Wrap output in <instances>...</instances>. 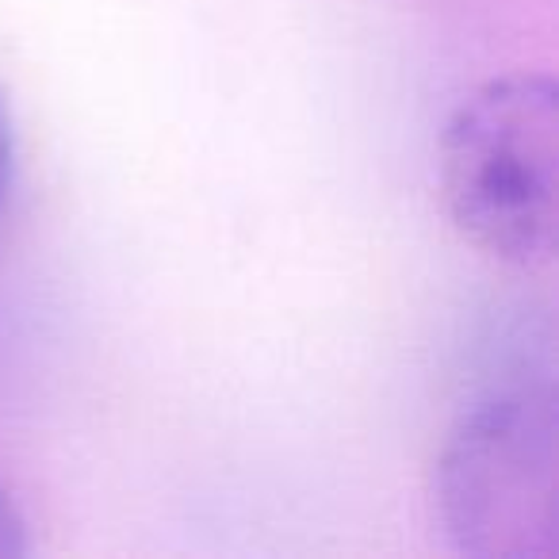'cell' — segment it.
<instances>
[{"mask_svg":"<svg viewBox=\"0 0 559 559\" xmlns=\"http://www.w3.org/2000/svg\"><path fill=\"white\" fill-rule=\"evenodd\" d=\"M441 200L452 226L487 257L540 269L559 238V93L513 73L472 93L444 123Z\"/></svg>","mask_w":559,"mask_h":559,"instance_id":"cell-1","label":"cell"},{"mask_svg":"<svg viewBox=\"0 0 559 559\" xmlns=\"http://www.w3.org/2000/svg\"><path fill=\"white\" fill-rule=\"evenodd\" d=\"M437 513L464 556H559V418L551 391L472 406L437 460Z\"/></svg>","mask_w":559,"mask_h":559,"instance_id":"cell-2","label":"cell"},{"mask_svg":"<svg viewBox=\"0 0 559 559\" xmlns=\"http://www.w3.org/2000/svg\"><path fill=\"white\" fill-rule=\"evenodd\" d=\"M27 551V525L4 490H0V559H16Z\"/></svg>","mask_w":559,"mask_h":559,"instance_id":"cell-3","label":"cell"},{"mask_svg":"<svg viewBox=\"0 0 559 559\" xmlns=\"http://www.w3.org/2000/svg\"><path fill=\"white\" fill-rule=\"evenodd\" d=\"M9 185H12V123L4 104H0V207H4Z\"/></svg>","mask_w":559,"mask_h":559,"instance_id":"cell-4","label":"cell"}]
</instances>
